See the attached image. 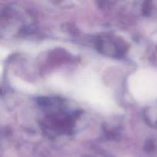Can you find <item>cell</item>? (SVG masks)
Returning a JSON list of instances; mask_svg holds the SVG:
<instances>
[{"label": "cell", "instance_id": "obj_1", "mask_svg": "<svg viewBox=\"0 0 157 157\" xmlns=\"http://www.w3.org/2000/svg\"><path fill=\"white\" fill-rule=\"evenodd\" d=\"M48 81L55 90L72 97L95 110L107 114L120 110L110 90L93 70L81 69L67 76L56 74L51 77Z\"/></svg>", "mask_w": 157, "mask_h": 157}, {"label": "cell", "instance_id": "obj_2", "mask_svg": "<svg viewBox=\"0 0 157 157\" xmlns=\"http://www.w3.org/2000/svg\"><path fill=\"white\" fill-rule=\"evenodd\" d=\"M128 90L132 98L139 103L157 100V70L140 68L135 71L127 80Z\"/></svg>", "mask_w": 157, "mask_h": 157}]
</instances>
